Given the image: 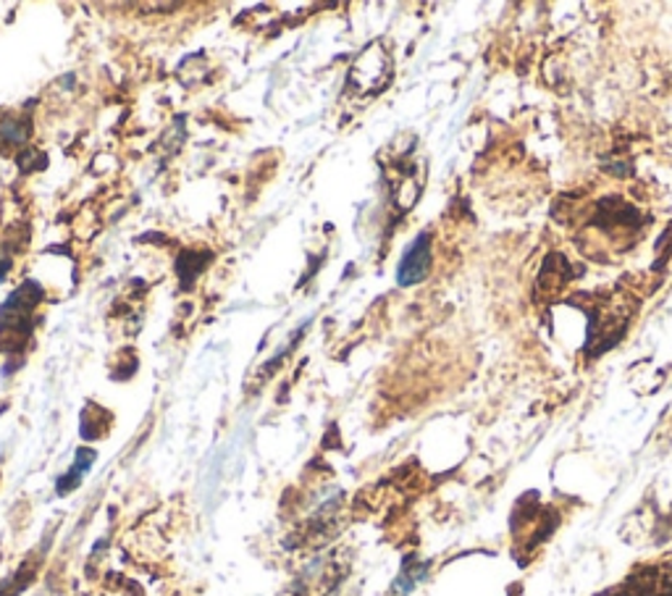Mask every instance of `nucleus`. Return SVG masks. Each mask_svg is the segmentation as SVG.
Listing matches in <instances>:
<instances>
[{
  "label": "nucleus",
  "instance_id": "obj_1",
  "mask_svg": "<svg viewBox=\"0 0 672 596\" xmlns=\"http://www.w3.org/2000/svg\"><path fill=\"white\" fill-rule=\"evenodd\" d=\"M391 82V56L381 40L365 45L361 56L352 61L347 74V87L357 97H374L389 87Z\"/></svg>",
  "mask_w": 672,
  "mask_h": 596
},
{
  "label": "nucleus",
  "instance_id": "obj_4",
  "mask_svg": "<svg viewBox=\"0 0 672 596\" xmlns=\"http://www.w3.org/2000/svg\"><path fill=\"white\" fill-rule=\"evenodd\" d=\"M95 463V452L93 449H80V455H76V465L69 470L67 476L58 478V494H67L74 487H80L82 474L90 468V465Z\"/></svg>",
  "mask_w": 672,
  "mask_h": 596
},
{
  "label": "nucleus",
  "instance_id": "obj_5",
  "mask_svg": "<svg viewBox=\"0 0 672 596\" xmlns=\"http://www.w3.org/2000/svg\"><path fill=\"white\" fill-rule=\"evenodd\" d=\"M9 268H11L9 260H0V281L5 279V273H9Z\"/></svg>",
  "mask_w": 672,
  "mask_h": 596
},
{
  "label": "nucleus",
  "instance_id": "obj_3",
  "mask_svg": "<svg viewBox=\"0 0 672 596\" xmlns=\"http://www.w3.org/2000/svg\"><path fill=\"white\" fill-rule=\"evenodd\" d=\"M431 271V234H417L408 253L402 255L400 268H397V284L400 287H415L428 277Z\"/></svg>",
  "mask_w": 672,
  "mask_h": 596
},
{
  "label": "nucleus",
  "instance_id": "obj_2",
  "mask_svg": "<svg viewBox=\"0 0 672 596\" xmlns=\"http://www.w3.org/2000/svg\"><path fill=\"white\" fill-rule=\"evenodd\" d=\"M43 300L40 284L24 281L0 307V339H9V347L24 342L32 331V311Z\"/></svg>",
  "mask_w": 672,
  "mask_h": 596
}]
</instances>
